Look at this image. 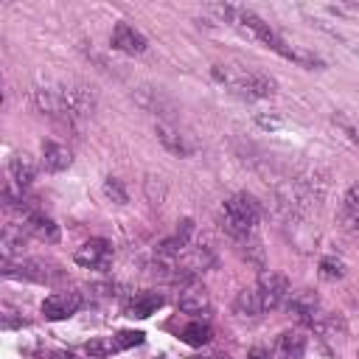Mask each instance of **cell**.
<instances>
[{"label": "cell", "mask_w": 359, "mask_h": 359, "mask_svg": "<svg viewBox=\"0 0 359 359\" xmlns=\"http://www.w3.org/2000/svg\"><path fill=\"white\" fill-rule=\"evenodd\" d=\"M214 12H219V14H222L230 25H236V28H242V32H247L250 37H256L258 42H264L269 51H275L278 56L292 59V62H301V65H309V68L320 65L314 56H309V53H306V51H301V48H292L284 37H278V34L273 32V25L264 23L256 12L242 9V6H214Z\"/></svg>", "instance_id": "6da1fadb"}, {"label": "cell", "mask_w": 359, "mask_h": 359, "mask_svg": "<svg viewBox=\"0 0 359 359\" xmlns=\"http://www.w3.org/2000/svg\"><path fill=\"white\" fill-rule=\"evenodd\" d=\"M93 104L96 99L84 84H56L37 90V107L48 115H90Z\"/></svg>", "instance_id": "7a4b0ae2"}, {"label": "cell", "mask_w": 359, "mask_h": 359, "mask_svg": "<svg viewBox=\"0 0 359 359\" xmlns=\"http://www.w3.org/2000/svg\"><path fill=\"white\" fill-rule=\"evenodd\" d=\"M214 79H219L222 84L230 87V93L245 99V101H258V99H273L278 93V82L256 68H245V71H236L230 73L227 68L222 71V65L214 68Z\"/></svg>", "instance_id": "3957f363"}, {"label": "cell", "mask_w": 359, "mask_h": 359, "mask_svg": "<svg viewBox=\"0 0 359 359\" xmlns=\"http://www.w3.org/2000/svg\"><path fill=\"white\" fill-rule=\"evenodd\" d=\"M261 219V208L250 194H233L222 205V227L233 238H247Z\"/></svg>", "instance_id": "277c9868"}, {"label": "cell", "mask_w": 359, "mask_h": 359, "mask_svg": "<svg viewBox=\"0 0 359 359\" xmlns=\"http://www.w3.org/2000/svg\"><path fill=\"white\" fill-rule=\"evenodd\" d=\"M256 292H258V301H261V309L264 312H273L278 306H284L292 295V284L284 273H275V269H267V273L258 275V284H256Z\"/></svg>", "instance_id": "5b68a950"}, {"label": "cell", "mask_w": 359, "mask_h": 359, "mask_svg": "<svg viewBox=\"0 0 359 359\" xmlns=\"http://www.w3.org/2000/svg\"><path fill=\"white\" fill-rule=\"evenodd\" d=\"M155 132H158V140L169 149L171 155H177V158H191L197 149H199V143H197L188 132H183L180 127H174V124H169V121H160V124L155 127Z\"/></svg>", "instance_id": "8992f818"}, {"label": "cell", "mask_w": 359, "mask_h": 359, "mask_svg": "<svg viewBox=\"0 0 359 359\" xmlns=\"http://www.w3.org/2000/svg\"><path fill=\"white\" fill-rule=\"evenodd\" d=\"M82 309V295L79 292H53L42 301V317L56 323V320H68Z\"/></svg>", "instance_id": "52a82bcc"}, {"label": "cell", "mask_w": 359, "mask_h": 359, "mask_svg": "<svg viewBox=\"0 0 359 359\" xmlns=\"http://www.w3.org/2000/svg\"><path fill=\"white\" fill-rule=\"evenodd\" d=\"M53 267H48L45 261H34V258H25V261H3V275L6 278H25V281H37V284H48L53 281L59 273H51Z\"/></svg>", "instance_id": "ba28073f"}, {"label": "cell", "mask_w": 359, "mask_h": 359, "mask_svg": "<svg viewBox=\"0 0 359 359\" xmlns=\"http://www.w3.org/2000/svg\"><path fill=\"white\" fill-rule=\"evenodd\" d=\"M110 258H112V247L104 238H90V242H84L73 253V261L84 269H104L110 264Z\"/></svg>", "instance_id": "9c48e42d"}, {"label": "cell", "mask_w": 359, "mask_h": 359, "mask_svg": "<svg viewBox=\"0 0 359 359\" xmlns=\"http://www.w3.org/2000/svg\"><path fill=\"white\" fill-rule=\"evenodd\" d=\"M112 48L115 51H121V53H129V56H138V53H143L146 48H149V40L138 32L135 25H129V23H118L115 28H112Z\"/></svg>", "instance_id": "30bf717a"}, {"label": "cell", "mask_w": 359, "mask_h": 359, "mask_svg": "<svg viewBox=\"0 0 359 359\" xmlns=\"http://www.w3.org/2000/svg\"><path fill=\"white\" fill-rule=\"evenodd\" d=\"M286 306H289V314H295L297 320L306 323V325H312V323L320 317V297H317L312 289H304V292L289 295Z\"/></svg>", "instance_id": "8fae6325"}, {"label": "cell", "mask_w": 359, "mask_h": 359, "mask_svg": "<svg viewBox=\"0 0 359 359\" xmlns=\"http://www.w3.org/2000/svg\"><path fill=\"white\" fill-rule=\"evenodd\" d=\"M269 354H273V359H304V354H306V334L301 332V328L281 332Z\"/></svg>", "instance_id": "7c38bea8"}, {"label": "cell", "mask_w": 359, "mask_h": 359, "mask_svg": "<svg viewBox=\"0 0 359 359\" xmlns=\"http://www.w3.org/2000/svg\"><path fill=\"white\" fill-rule=\"evenodd\" d=\"M163 306H166V297L160 292H140V295H135L132 301L127 304V314L138 317V320H146V317L158 314Z\"/></svg>", "instance_id": "4fadbf2b"}, {"label": "cell", "mask_w": 359, "mask_h": 359, "mask_svg": "<svg viewBox=\"0 0 359 359\" xmlns=\"http://www.w3.org/2000/svg\"><path fill=\"white\" fill-rule=\"evenodd\" d=\"M23 227L32 233V236H37L40 242H48V245H56V242H59V225H56L51 216H45V214L32 211V214L23 219Z\"/></svg>", "instance_id": "5bb4252c"}, {"label": "cell", "mask_w": 359, "mask_h": 359, "mask_svg": "<svg viewBox=\"0 0 359 359\" xmlns=\"http://www.w3.org/2000/svg\"><path fill=\"white\" fill-rule=\"evenodd\" d=\"M71 163H73V155H71L68 146L53 143V140H45V143H42V166H45V171L59 174V171L71 169Z\"/></svg>", "instance_id": "9a60e30c"}, {"label": "cell", "mask_w": 359, "mask_h": 359, "mask_svg": "<svg viewBox=\"0 0 359 359\" xmlns=\"http://www.w3.org/2000/svg\"><path fill=\"white\" fill-rule=\"evenodd\" d=\"M9 174H12V180H14V186L28 188V186L34 183V177H37V163H34V158L25 155V152L14 155V158L9 160Z\"/></svg>", "instance_id": "2e32d148"}, {"label": "cell", "mask_w": 359, "mask_h": 359, "mask_svg": "<svg viewBox=\"0 0 359 359\" xmlns=\"http://www.w3.org/2000/svg\"><path fill=\"white\" fill-rule=\"evenodd\" d=\"M211 309V297H208L205 286H197V284H188L180 295V312L186 314H202Z\"/></svg>", "instance_id": "e0dca14e"}, {"label": "cell", "mask_w": 359, "mask_h": 359, "mask_svg": "<svg viewBox=\"0 0 359 359\" xmlns=\"http://www.w3.org/2000/svg\"><path fill=\"white\" fill-rule=\"evenodd\" d=\"M211 337H214V332H211V325L208 323H188L183 332H180V340H183L186 345H191V348H202V345H208L211 343Z\"/></svg>", "instance_id": "ac0fdd59"}, {"label": "cell", "mask_w": 359, "mask_h": 359, "mask_svg": "<svg viewBox=\"0 0 359 359\" xmlns=\"http://www.w3.org/2000/svg\"><path fill=\"white\" fill-rule=\"evenodd\" d=\"M236 314L238 317H258L264 309H261V301H258V292L256 289H245L236 295V304H233Z\"/></svg>", "instance_id": "d6986e66"}, {"label": "cell", "mask_w": 359, "mask_h": 359, "mask_svg": "<svg viewBox=\"0 0 359 359\" xmlns=\"http://www.w3.org/2000/svg\"><path fill=\"white\" fill-rule=\"evenodd\" d=\"M317 273H320L323 281H343L345 278V261L337 258V256H325V258H320Z\"/></svg>", "instance_id": "ffe728a7"}, {"label": "cell", "mask_w": 359, "mask_h": 359, "mask_svg": "<svg viewBox=\"0 0 359 359\" xmlns=\"http://www.w3.org/2000/svg\"><path fill=\"white\" fill-rule=\"evenodd\" d=\"M104 194H107V199H112L115 205H127V202H129V194H127V188L121 186V180H118V177H107V180H104Z\"/></svg>", "instance_id": "44dd1931"}, {"label": "cell", "mask_w": 359, "mask_h": 359, "mask_svg": "<svg viewBox=\"0 0 359 359\" xmlns=\"http://www.w3.org/2000/svg\"><path fill=\"white\" fill-rule=\"evenodd\" d=\"M140 343H143V332H118V334L112 337L115 351H127V348H135V345H140Z\"/></svg>", "instance_id": "7402d4cb"}, {"label": "cell", "mask_w": 359, "mask_h": 359, "mask_svg": "<svg viewBox=\"0 0 359 359\" xmlns=\"http://www.w3.org/2000/svg\"><path fill=\"white\" fill-rule=\"evenodd\" d=\"M0 317H3V328H20L25 320L12 304H0Z\"/></svg>", "instance_id": "603a6c76"}, {"label": "cell", "mask_w": 359, "mask_h": 359, "mask_svg": "<svg viewBox=\"0 0 359 359\" xmlns=\"http://www.w3.org/2000/svg\"><path fill=\"white\" fill-rule=\"evenodd\" d=\"M87 354L101 359V356L115 354V345H112V340H90V343H87Z\"/></svg>", "instance_id": "cb8c5ba5"}, {"label": "cell", "mask_w": 359, "mask_h": 359, "mask_svg": "<svg viewBox=\"0 0 359 359\" xmlns=\"http://www.w3.org/2000/svg\"><path fill=\"white\" fill-rule=\"evenodd\" d=\"M343 202H345V211H348V214L359 216V183H354V186H351V188L345 191Z\"/></svg>", "instance_id": "d4e9b609"}, {"label": "cell", "mask_w": 359, "mask_h": 359, "mask_svg": "<svg viewBox=\"0 0 359 359\" xmlns=\"http://www.w3.org/2000/svg\"><path fill=\"white\" fill-rule=\"evenodd\" d=\"M247 359H273V354L264 351V348H253V351L247 354Z\"/></svg>", "instance_id": "484cf974"}, {"label": "cell", "mask_w": 359, "mask_h": 359, "mask_svg": "<svg viewBox=\"0 0 359 359\" xmlns=\"http://www.w3.org/2000/svg\"><path fill=\"white\" fill-rule=\"evenodd\" d=\"M51 359H82V356H76L71 351H56V354H51Z\"/></svg>", "instance_id": "4316f807"}]
</instances>
